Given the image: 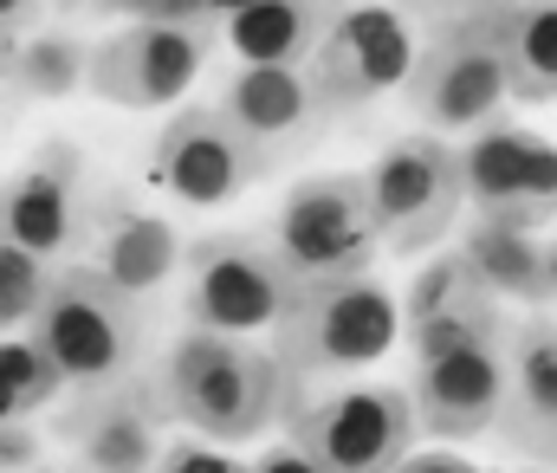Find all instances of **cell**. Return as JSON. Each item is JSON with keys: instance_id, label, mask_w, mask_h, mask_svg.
<instances>
[{"instance_id": "1", "label": "cell", "mask_w": 557, "mask_h": 473, "mask_svg": "<svg viewBox=\"0 0 557 473\" xmlns=\"http://www.w3.org/2000/svg\"><path fill=\"white\" fill-rule=\"evenodd\" d=\"M149 383H156L169 422H182L188 435L221 441V448H247L305 409V376L273 344L195 331V324L162 350Z\"/></svg>"}, {"instance_id": "2", "label": "cell", "mask_w": 557, "mask_h": 473, "mask_svg": "<svg viewBox=\"0 0 557 473\" xmlns=\"http://www.w3.org/2000/svg\"><path fill=\"white\" fill-rule=\"evenodd\" d=\"M403 337H409L403 299L376 273H337V279L298 286V299L285 306V318H278V331H273V350L311 383V376L370 370Z\"/></svg>"}, {"instance_id": "3", "label": "cell", "mask_w": 557, "mask_h": 473, "mask_svg": "<svg viewBox=\"0 0 557 473\" xmlns=\"http://www.w3.org/2000/svg\"><path fill=\"white\" fill-rule=\"evenodd\" d=\"M33 337L59 357L72 389H91V383H117L137 363L143 312L98 260H72L65 273H52V292L33 318Z\"/></svg>"}, {"instance_id": "4", "label": "cell", "mask_w": 557, "mask_h": 473, "mask_svg": "<svg viewBox=\"0 0 557 473\" xmlns=\"http://www.w3.org/2000/svg\"><path fill=\"white\" fill-rule=\"evenodd\" d=\"M519 0H506L499 13L454 26V33H428L416 52V72L403 85L409 111L434 137H460V130H486L499 117V104L512 98V72H506V20Z\"/></svg>"}, {"instance_id": "5", "label": "cell", "mask_w": 557, "mask_h": 473, "mask_svg": "<svg viewBox=\"0 0 557 473\" xmlns=\"http://www.w3.org/2000/svg\"><path fill=\"white\" fill-rule=\"evenodd\" d=\"M376 247H383V227H376V201H370L363 169L305 175L273 214V253L298 286L337 279V273H370Z\"/></svg>"}, {"instance_id": "6", "label": "cell", "mask_w": 557, "mask_h": 473, "mask_svg": "<svg viewBox=\"0 0 557 473\" xmlns=\"http://www.w3.org/2000/svg\"><path fill=\"white\" fill-rule=\"evenodd\" d=\"M292 441L324 473H396L416 455V396L389 383H350L318 402H305L292 422Z\"/></svg>"}, {"instance_id": "7", "label": "cell", "mask_w": 557, "mask_h": 473, "mask_svg": "<svg viewBox=\"0 0 557 473\" xmlns=\"http://www.w3.org/2000/svg\"><path fill=\"white\" fill-rule=\"evenodd\" d=\"M370 175V201H376V227H383V247L421 260L434 240L454 234L460 208H467V162L447 137H403L389 144L383 157L363 169Z\"/></svg>"}, {"instance_id": "8", "label": "cell", "mask_w": 557, "mask_h": 473, "mask_svg": "<svg viewBox=\"0 0 557 473\" xmlns=\"http://www.w3.org/2000/svg\"><path fill=\"white\" fill-rule=\"evenodd\" d=\"M188 292L182 312L195 331H227V337H260L278 331L285 306L298 299V279L285 273L273 247L247 240V234H208L188 247Z\"/></svg>"}, {"instance_id": "9", "label": "cell", "mask_w": 557, "mask_h": 473, "mask_svg": "<svg viewBox=\"0 0 557 473\" xmlns=\"http://www.w3.org/2000/svg\"><path fill=\"white\" fill-rule=\"evenodd\" d=\"M305 72L318 91V117H344V111L376 104L383 91L409 85V72H416L409 13L396 0H350Z\"/></svg>"}, {"instance_id": "10", "label": "cell", "mask_w": 557, "mask_h": 473, "mask_svg": "<svg viewBox=\"0 0 557 473\" xmlns=\"http://www.w3.org/2000/svg\"><path fill=\"white\" fill-rule=\"evenodd\" d=\"M273 169V150L240 137L214 104H182L156 130V182L182 208H227Z\"/></svg>"}, {"instance_id": "11", "label": "cell", "mask_w": 557, "mask_h": 473, "mask_svg": "<svg viewBox=\"0 0 557 473\" xmlns=\"http://www.w3.org/2000/svg\"><path fill=\"white\" fill-rule=\"evenodd\" d=\"M208 65V26L131 20L91 46V91L124 111H175Z\"/></svg>"}, {"instance_id": "12", "label": "cell", "mask_w": 557, "mask_h": 473, "mask_svg": "<svg viewBox=\"0 0 557 473\" xmlns=\"http://www.w3.org/2000/svg\"><path fill=\"white\" fill-rule=\"evenodd\" d=\"M467 162V201L473 214L486 221H506V227H525L539 234L557 208V150H539L525 130L512 124H486L473 130V150H460Z\"/></svg>"}, {"instance_id": "13", "label": "cell", "mask_w": 557, "mask_h": 473, "mask_svg": "<svg viewBox=\"0 0 557 473\" xmlns=\"http://www.w3.org/2000/svg\"><path fill=\"white\" fill-rule=\"evenodd\" d=\"M409 396H416V422L428 441L493 435L506 409V344H473V350L416 363Z\"/></svg>"}, {"instance_id": "14", "label": "cell", "mask_w": 557, "mask_h": 473, "mask_svg": "<svg viewBox=\"0 0 557 473\" xmlns=\"http://www.w3.org/2000/svg\"><path fill=\"white\" fill-rule=\"evenodd\" d=\"M162 396L156 383H91L78 409L65 415V435L78 441L85 473H156L162 461Z\"/></svg>"}, {"instance_id": "15", "label": "cell", "mask_w": 557, "mask_h": 473, "mask_svg": "<svg viewBox=\"0 0 557 473\" xmlns=\"http://www.w3.org/2000/svg\"><path fill=\"white\" fill-rule=\"evenodd\" d=\"M499 435H506L519 455L557 461V318H525V324H512Z\"/></svg>"}, {"instance_id": "16", "label": "cell", "mask_w": 557, "mask_h": 473, "mask_svg": "<svg viewBox=\"0 0 557 473\" xmlns=\"http://www.w3.org/2000/svg\"><path fill=\"white\" fill-rule=\"evenodd\" d=\"M0 227H7V240L33 247L39 260L72 253V240H78V157L65 144H46L7 182Z\"/></svg>"}, {"instance_id": "17", "label": "cell", "mask_w": 557, "mask_h": 473, "mask_svg": "<svg viewBox=\"0 0 557 473\" xmlns=\"http://www.w3.org/2000/svg\"><path fill=\"white\" fill-rule=\"evenodd\" d=\"M214 111H221L240 137H253V144L273 150V144L298 137V130L318 117V91H311V72H305V65H234V72L221 78Z\"/></svg>"}, {"instance_id": "18", "label": "cell", "mask_w": 557, "mask_h": 473, "mask_svg": "<svg viewBox=\"0 0 557 473\" xmlns=\"http://www.w3.org/2000/svg\"><path fill=\"white\" fill-rule=\"evenodd\" d=\"M344 7L350 0H260V7L234 13L221 33L240 65H311V52L324 46V33L337 26Z\"/></svg>"}, {"instance_id": "19", "label": "cell", "mask_w": 557, "mask_h": 473, "mask_svg": "<svg viewBox=\"0 0 557 473\" xmlns=\"http://www.w3.org/2000/svg\"><path fill=\"white\" fill-rule=\"evenodd\" d=\"M467 273L480 292H493L499 306H545L552 299V279H545V247L525 234V227H506V221H486L473 214L460 234H454Z\"/></svg>"}, {"instance_id": "20", "label": "cell", "mask_w": 557, "mask_h": 473, "mask_svg": "<svg viewBox=\"0 0 557 473\" xmlns=\"http://www.w3.org/2000/svg\"><path fill=\"white\" fill-rule=\"evenodd\" d=\"M175 260H188L182 247H175V227L162 221V214H149V208H104V221H98V266L131 292V299H149V292H162L169 286V273H175Z\"/></svg>"}, {"instance_id": "21", "label": "cell", "mask_w": 557, "mask_h": 473, "mask_svg": "<svg viewBox=\"0 0 557 473\" xmlns=\"http://www.w3.org/2000/svg\"><path fill=\"white\" fill-rule=\"evenodd\" d=\"M7 78L20 98L33 104H52V98H72L78 85H91V46L78 33H59V26H39L26 39L7 46Z\"/></svg>"}, {"instance_id": "22", "label": "cell", "mask_w": 557, "mask_h": 473, "mask_svg": "<svg viewBox=\"0 0 557 473\" xmlns=\"http://www.w3.org/2000/svg\"><path fill=\"white\" fill-rule=\"evenodd\" d=\"M506 72L519 104H557V0H519L506 20Z\"/></svg>"}, {"instance_id": "23", "label": "cell", "mask_w": 557, "mask_h": 473, "mask_svg": "<svg viewBox=\"0 0 557 473\" xmlns=\"http://www.w3.org/2000/svg\"><path fill=\"white\" fill-rule=\"evenodd\" d=\"M65 383L72 376L59 370V357L33 331H7V344H0V402H7V422L39 415L46 402L65 396Z\"/></svg>"}, {"instance_id": "24", "label": "cell", "mask_w": 557, "mask_h": 473, "mask_svg": "<svg viewBox=\"0 0 557 473\" xmlns=\"http://www.w3.org/2000/svg\"><path fill=\"white\" fill-rule=\"evenodd\" d=\"M499 337H506V318H499V299H493V292H467V299H454L447 312L409 324V350H416V363L454 357V350H473V344H499Z\"/></svg>"}, {"instance_id": "25", "label": "cell", "mask_w": 557, "mask_h": 473, "mask_svg": "<svg viewBox=\"0 0 557 473\" xmlns=\"http://www.w3.org/2000/svg\"><path fill=\"white\" fill-rule=\"evenodd\" d=\"M46 292H52L46 260H39L33 247H20V240H0V324H7V331H33Z\"/></svg>"}, {"instance_id": "26", "label": "cell", "mask_w": 557, "mask_h": 473, "mask_svg": "<svg viewBox=\"0 0 557 473\" xmlns=\"http://www.w3.org/2000/svg\"><path fill=\"white\" fill-rule=\"evenodd\" d=\"M467 292H480V286H473V273H467L460 247H447V253H434V260L416 266V279H409V292H403V324H421V318L447 312V306L467 299Z\"/></svg>"}, {"instance_id": "27", "label": "cell", "mask_w": 557, "mask_h": 473, "mask_svg": "<svg viewBox=\"0 0 557 473\" xmlns=\"http://www.w3.org/2000/svg\"><path fill=\"white\" fill-rule=\"evenodd\" d=\"M91 13L104 20H162V26H214L208 20V0H85Z\"/></svg>"}, {"instance_id": "28", "label": "cell", "mask_w": 557, "mask_h": 473, "mask_svg": "<svg viewBox=\"0 0 557 473\" xmlns=\"http://www.w3.org/2000/svg\"><path fill=\"white\" fill-rule=\"evenodd\" d=\"M156 473H247V461H234L221 441H201V435H182L162 448Z\"/></svg>"}, {"instance_id": "29", "label": "cell", "mask_w": 557, "mask_h": 473, "mask_svg": "<svg viewBox=\"0 0 557 473\" xmlns=\"http://www.w3.org/2000/svg\"><path fill=\"white\" fill-rule=\"evenodd\" d=\"M409 20H421L428 33H454V26H473L486 13H499L506 0H396Z\"/></svg>"}, {"instance_id": "30", "label": "cell", "mask_w": 557, "mask_h": 473, "mask_svg": "<svg viewBox=\"0 0 557 473\" xmlns=\"http://www.w3.org/2000/svg\"><path fill=\"white\" fill-rule=\"evenodd\" d=\"M396 473H480L467 455H447V448H416Z\"/></svg>"}, {"instance_id": "31", "label": "cell", "mask_w": 557, "mask_h": 473, "mask_svg": "<svg viewBox=\"0 0 557 473\" xmlns=\"http://www.w3.org/2000/svg\"><path fill=\"white\" fill-rule=\"evenodd\" d=\"M247 473H324V468H318V461H311V455L292 441V448H267V455H260Z\"/></svg>"}, {"instance_id": "32", "label": "cell", "mask_w": 557, "mask_h": 473, "mask_svg": "<svg viewBox=\"0 0 557 473\" xmlns=\"http://www.w3.org/2000/svg\"><path fill=\"white\" fill-rule=\"evenodd\" d=\"M0 461H7V473H20V468H33V455H39V441H33V428L26 422H7V435H0Z\"/></svg>"}, {"instance_id": "33", "label": "cell", "mask_w": 557, "mask_h": 473, "mask_svg": "<svg viewBox=\"0 0 557 473\" xmlns=\"http://www.w3.org/2000/svg\"><path fill=\"white\" fill-rule=\"evenodd\" d=\"M39 7H46V0H0V26H7V39L39 33Z\"/></svg>"}, {"instance_id": "34", "label": "cell", "mask_w": 557, "mask_h": 473, "mask_svg": "<svg viewBox=\"0 0 557 473\" xmlns=\"http://www.w3.org/2000/svg\"><path fill=\"white\" fill-rule=\"evenodd\" d=\"M247 7H260V0H208V20H214V26H227V20H234V13H247Z\"/></svg>"}, {"instance_id": "35", "label": "cell", "mask_w": 557, "mask_h": 473, "mask_svg": "<svg viewBox=\"0 0 557 473\" xmlns=\"http://www.w3.org/2000/svg\"><path fill=\"white\" fill-rule=\"evenodd\" d=\"M545 279H552V299H557V234L545 240Z\"/></svg>"}, {"instance_id": "36", "label": "cell", "mask_w": 557, "mask_h": 473, "mask_svg": "<svg viewBox=\"0 0 557 473\" xmlns=\"http://www.w3.org/2000/svg\"><path fill=\"white\" fill-rule=\"evenodd\" d=\"M26 473H52V468H26Z\"/></svg>"}, {"instance_id": "37", "label": "cell", "mask_w": 557, "mask_h": 473, "mask_svg": "<svg viewBox=\"0 0 557 473\" xmlns=\"http://www.w3.org/2000/svg\"><path fill=\"white\" fill-rule=\"evenodd\" d=\"M65 7H72V0H65Z\"/></svg>"}]
</instances>
